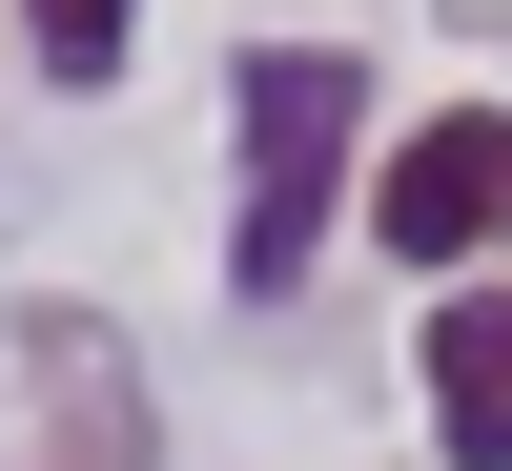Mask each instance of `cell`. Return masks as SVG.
<instances>
[{
	"instance_id": "cell-1",
	"label": "cell",
	"mask_w": 512,
	"mask_h": 471,
	"mask_svg": "<svg viewBox=\"0 0 512 471\" xmlns=\"http://www.w3.org/2000/svg\"><path fill=\"white\" fill-rule=\"evenodd\" d=\"M349 123H369V62L349 41H246V185H226V287L287 308L349 205Z\"/></svg>"
},
{
	"instance_id": "cell-2",
	"label": "cell",
	"mask_w": 512,
	"mask_h": 471,
	"mask_svg": "<svg viewBox=\"0 0 512 471\" xmlns=\"http://www.w3.org/2000/svg\"><path fill=\"white\" fill-rule=\"evenodd\" d=\"M369 226H390L431 287H472L492 246H512V103H451V123H410V144L369 164Z\"/></svg>"
},
{
	"instance_id": "cell-3",
	"label": "cell",
	"mask_w": 512,
	"mask_h": 471,
	"mask_svg": "<svg viewBox=\"0 0 512 471\" xmlns=\"http://www.w3.org/2000/svg\"><path fill=\"white\" fill-rule=\"evenodd\" d=\"M21 369H41V410H62L21 471H123V451H144V369H123L103 308H21Z\"/></svg>"
},
{
	"instance_id": "cell-4",
	"label": "cell",
	"mask_w": 512,
	"mask_h": 471,
	"mask_svg": "<svg viewBox=\"0 0 512 471\" xmlns=\"http://www.w3.org/2000/svg\"><path fill=\"white\" fill-rule=\"evenodd\" d=\"M410 390H431V431L451 471H512V287H431V328H410Z\"/></svg>"
},
{
	"instance_id": "cell-5",
	"label": "cell",
	"mask_w": 512,
	"mask_h": 471,
	"mask_svg": "<svg viewBox=\"0 0 512 471\" xmlns=\"http://www.w3.org/2000/svg\"><path fill=\"white\" fill-rule=\"evenodd\" d=\"M123 21H144V0H21V62L82 103V82H123Z\"/></svg>"
}]
</instances>
